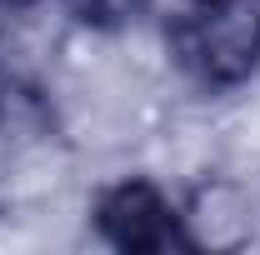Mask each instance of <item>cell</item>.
Here are the masks:
<instances>
[{
	"label": "cell",
	"mask_w": 260,
	"mask_h": 255,
	"mask_svg": "<svg viewBox=\"0 0 260 255\" xmlns=\"http://www.w3.org/2000/svg\"><path fill=\"white\" fill-rule=\"evenodd\" d=\"M95 230L115 250L165 255V250H190L195 245V235L185 225V215L175 210V200L150 180H115L110 190H100Z\"/></svg>",
	"instance_id": "obj_2"
},
{
	"label": "cell",
	"mask_w": 260,
	"mask_h": 255,
	"mask_svg": "<svg viewBox=\"0 0 260 255\" xmlns=\"http://www.w3.org/2000/svg\"><path fill=\"white\" fill-rule=\"evenodd\" d=\"M40 0H0V15H20V10H35Z\"/></svg>",
	"instance_id": "obj_4"
},
{
	"label": "cell",
	"mask_w": 260,
	"mask_h": 255,
	"mask_svg": "<svg viewBox=\"0 0 260 255\" xmlns=\"http://www.w3.org/2000/svg\"><path fill=\"white\" fill-rule=\"evenodd\" d=\"M165 40L185 80L200 90H235L260 70V0H185Z\"/></svg>",
	"instance_id": "obj_1"
},
{
	"label": "cell",
	"mask_w": 260,
	"mask_h": 255,
	"mask_svg": "<svg viewBox=\"0 0 260 255\" xmlns=\"http://www.w3.org/2000/svg\"><path fill=\"white\" fill-rule=\"evenodd\" d=\"M75 10H80V20H100V25H110V20H130L145 0H70Z\"/></svg>",
	"instance_id": "obj_3"
}]
</instances>
